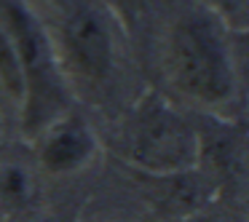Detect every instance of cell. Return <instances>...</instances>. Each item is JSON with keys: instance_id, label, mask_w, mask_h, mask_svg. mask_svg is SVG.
Segmentation results:
<instances>
[{"instance_id": "cell-1", "label": "cell", "mask_w": 249, "mask_h": 222, "mask_svg": "<svg viewBox=\"0 0 249 222\" xmlns=\"http://www.w3.org/2000/svg\"><path fill=\"white\" fill-rule=\"evenodd\" d=\"M0 22L6 27L22 67V126L35 137L56 115L67 113V75L51 43L46 24L24 0H0Z\"/></svg>"}, {"instance_id": "cell-2", "label": "cell", "mask_w": 249, "mask_h": 222, "mask_svg": "<svg viewBox=\"0 0 249 222\" xmlns=\"http://www.w3.org/2000/svg\"><path fill=\"white\" fill-rule=\"evenodd\" d=\"M166 70L174 86L204 107H222L236 91L231 51L206 17L174 22L166 40Z\"/></svg>"}, {"instance_id": "cell-3", "label": "cell", "mask_w": 249, "mask_h": 222, "mask_svg": "<svg viewBox=\"0 0 249 222\" xmlns=\"http://www.w3.org/2000/svg\"><path fill=\"white\" fill-rule=\"evenodd\" d=\"M126 158L153 177L185 174L198 166L196 129L161 97H147L126 126Z\"/></svg>"}, {"instance_id": "cell-4", "label": "cell", "mask_w": 249, "mask_h": 222, "mask_svg": "<svg viewBox=\"0 0 249 222\" xmlns=\"http://www.w3.org/2000/svg\"><path fill=\"white\" fill-rule=\"evenodd\" d=\"M54 24L49 35L67 75L83 83L107 81L115 62V35L97 0H51Z\"/></svg>"}, {"instance_id": "cell-5", "label": "cell", "mask_w": 249, "mask_h": 222, "mask_svg": "<svg viewBox=\"0 0 249 222\" xmlns=\"http://www.w3.org/2000/svg\"><path fill=\"white\" fill-rule=\"evenodd\" d=\"M33 147L35 161L46 174H75L94 161L97 137L81 115L67 110L33 137Z\"/></svg>"}, {"instance_id": "cell-6", "label": "cell", "mask_w": 249, "mask_h": 222, "mask_svg": "<svg viewBox=\"0 0 249 222\" xmlns=\"http://www.w3.org/2000/svg\"><path fill=\"white\" fill-rule=\"evenodd\" d=\"M35 193H38V185L30 169L14 161L0 166V211L3 214L24 211L35 201Z\"/></svg>"}, {"instance_id": "cell-7", "label": "cell", "mask_w": 249, "mask_h": 222, "mask_svg": "<svg viewBox=\"0 0 249 222\" xmlns=\"http://www.w3.org/2000/svg\"><path fill=\"white\" fill-rule=\"evenodd\" d=\"M0 86L17 104L22 102V94H24L22 67H19V56L14 51V43L8 38L3 22H0Z\"/></svg>"}, {"instance_id": "cell-8", "label": "cell", "mask_w": 249, "mask_h": 222, "mask_svg": "<svg viewBox=\"0 0 249 222\" xmlns=\"http://www.w3.org/2000/svg\"><path fill=\"white\" fill-rule=\"evenodd\" d=\"M247 222H249V214H247Z\"/></svg>"}, {"instance_id": "cell-9", "label": "cell", "mask_w": 249, "mask_h": 222, "mask_svg": "<svg viewBox=\"0 0 249 222\" xmlns=\"http://www.w3.org/2000/svg\"><path fill=\"white\" fill-rule=\"evenodd\" d=\"M24 3H27V0H24Z\"/></svg>"}]
</instances>
